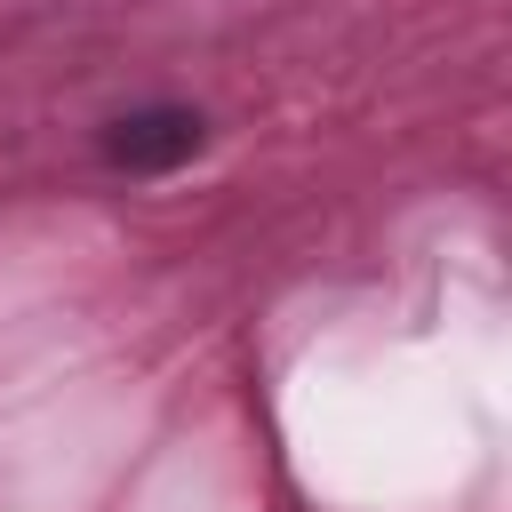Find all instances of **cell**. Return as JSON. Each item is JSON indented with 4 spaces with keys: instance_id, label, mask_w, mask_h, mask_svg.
I'll use <instances>...</instances> for the list:
<instances>
[{
    "instance_id": "6da1fadb",
    "label": "cell",
    "mask_w": 512,
    "mask_h": 512,
    "mask_svg": "<svg viewBox=\"0 0 512 512\" xmlns=\"http://www.w3.org/2000/svg\"><path fill=\"white\" fill-rule=\"evenodd\" d=\"M200 112H184V104H144V112H120L112 128H104V168H120V176H168L176 160H192L200 152Z\"/></svg>"
}]
</instances>
